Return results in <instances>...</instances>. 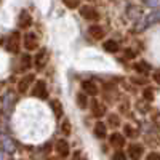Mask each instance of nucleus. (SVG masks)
<instances>
[{"label":"nucleus","instance_id":"obj_1","mask_svg":"<svg viewBox=\"0 0 160 160\" xmlns=\"http://www.w3.org/2000/svg\"><path fill=\"white\" fill-rule=\"evenodd\" d=\"M88 109H90V114L91 117H95L98 120H101L109 111V104L106 102L104 99H99V98H91L90 102H88Z\"/></svg>","mask_w":160,"mask_h":160},{"label":"nucleus","instance_id":"obj_2","mask_svg":"<svg viewBox=\"0 0 160 160\" xmlns=\"http://www.w3.org/2000/svg\"><path fill=\"white\" fill-rule=\"evenodd\" d=\"M29 95L35 99H40V101H47L48 99V85H47V80L40 78L32 83L31 90H29Z\"/></svg>","mask_w":160,"mask_h":160},{"label":"nucleus","instance_id":"obj_3","mask_svg":"<svg viewBox=\"0 0 160 160\" xmlns=\"http://www.w3.org/2000/svg\"><path fill=\"white\" fill-rule=\"evenodd\" d=\"M21 47L28 51V53H34L40 48V40L38 35L32 31H26V34L21 38Z\"/></svg>","mask_w":160,"mask_h":160},{"label":"nucleus","instance_id":"obj_4","mask_svg":"<svg viewBox=\"0 0 160 160\" xmlns=\"http://www.w3.org/2000/svg\"><path fill=\"white\" fill-rule=\"evenodd\" d=\"M32 68H34L32 53H28V51L21 53L16 59V72L18 74H28V72H31Z\"/></svg>","mask_w":160,"mask_h":160},{"label":"nucleus","instance_id":"obj_5","mask_svg":"<svg viewBox=\"0 0 160 160\" xmlns=\"http://www.w3.org/2000/svg\"><path fill=\"white\" fill-rule=\"evenodd\" d=\"M21 38H22V35L19 34V31L11 32L7 37V42H5L7 51L11 53V55H19V51H21Z\"/></svg>","mask_w":160,"mask_h":160},{"label":"nucleus","instance_id":"obj_6","mask_svg":"<svg viewBox=\"0 0 160 160\" xmlns=\"http://www.w3.org/2000/svg\"><path fill=\"white\" fill-rule=\"evenodd\" d=\"M50 61V55H48V50L45 47H40L35 55H32V62H34V68L37 71H43L47 68V64Z\"/></svg>","mask_w":160,"mask_h":160},{"label":"nucleus","instance_id":"obj_7","mask_svg":"<svg viewBox=\"0 0 160 160\" xmlns=\"http://www.w3.org/2000/svg\"><path fill=\"white\" fill-rule=\"evenodd\" d=\"M34 82H35V74H32V72L22 74L21 78L18 80V83H16V91L19 95H28Z\"/></svg>","mask_w":160,"mask_h":160},{"label":"nucleus","instance_id":"obj_8","mask_svg":"<svg viewBox=\"0 0 160 160\" xmlns=\"http://www.w3.org/2000/svg\"><path fill=\"white\" fill-rule=\"evenodd\" d=\"M108 142H109V146L114 149V151H117V149H123L125 146H127V138L122 135V131H117V130H114V131H109V135H108Z\"/></svg>","mask_w":160,"mask_h":160},{"label":"nucleus","instance_id":"obj_9","mask_svg":"<svg viewBox=\"0 0 160 160\" xmlns=\"http://www.w3.org/2000/svg\"><path fill=\"white\" fill-rule=\"evenodd\" d=\"M128 160H142L146 155V149L144 146L139 142H130L127 146V151H125Z\"/></svg>","mask_w":160,"mask_h":160},{"label":"nucleus","instance_id":"obj_10","mask_svg":"<svg viewBox=\"0 0 160 160\" xmlns=\"http://www.w3.org/2000/svg\"><path fill=\"white\" fill-rule=\"evenodd\" d=\"M78 13H80V16H82L85 21H88V22L99 21V11L95 7H91V5H80L78 7Z\"/></svg>","mask_w":160,"mask_h":160},{"label":"nucleus","instance_id":"obj_11","mask_svg":"<svg viewBox=\"0 0 160 160\" xmlns=\"http://www.w3.org/2000/svg\"><path fill=\"white\" fill-rule=\"evenodd\" d=\"M55 152H56V155H58L61 160H68V158L71 157V154H72L71 144L68 142V139H66V138L58 139V141L55 142Z\"/></svg>","mask_w":160,"mask_h":160},{"label":"nucleus","instance_id":"obj_12","mask_svg":"<svg viewBox=\"0 0 160 160\" xmlns=\"http://www.w3.org/2000/svg\"><path fill=\"white\" fill-rule=\"evenodd\" d=\"M80 87H82V91L88 98H96L99 95V85L95 82V80H91V78L82 80V85Z\"/></svg>","mask_w":160,"mask_h":160},{"label":"nucleus","instance_id":"obj_13","mask_svg":"<svg viewBox=\"0 0 160 160\" xmlns=\"http://www.w3.org/2000/svg\"><path fill=\"white\" fill-rule=\"evenodd\" d=\"M109 135V128L108 125H106V122H102V120H96L95 125H93V136H95L96 139L102 141L106 139Z\"/></svg>","mask_w":160,"mask_h":160},{"label":"nucleus","instance_id":"obj_14","mask_svg":"<svg viewBox=\"0 0 160 160\" xmlns=\"http://www.w3.org/2000/svg\"><path fill=\"white\" fill-rule=\"evenodd\" d=\"M32 22H34V19L31 16V13L28 10H22L18 16V29L19 31H29Z\"/></svg>","mask_w":160,"mask_h":160},{"label":"nucleus","instance_id":"obj_15","mask_svg":"<svg viewBox=\"0 0 160 160\" xmlns=\"http://www.w3.org/2000/svg\"><path fill=\"white\" fill-rule=\"evenodd\" d=\"M122 123H123V120H122V115L118 112H108L106 114V125H108V128H111L112 131L120 128Z\"/></svg>","mask_w":160,"mask_h":160},{"label":"nucleus","instance_id":"obj_16","mask_svg":"<svg viewBox=\"0 0 160 160\" xmlns=\"http://www.w3.org/2000/svg\"><path fill=\"white\" fill-rule=\"evenodd\" d=\"M88 35L93 40H96V42H101V40H104V37H106V31H104V28L101 24L93 22V24H90V28H88Z\"/></svg>","mask_w":160,"mask_h":160},{"label":"nucleus","instance_id":"obj_17","mask_svg":"<svg viewBox=\"0 0 160 160\" xmlns=\"http://www.w3.org/2000/svg\"><path fill=\"white\" fill-rule=\"evenodd\" d=\"M74 101H75V106L80 109V111H87L88 109V102H90V98L85 95L83 91H78V93H75V98H74Z\"/></svg>","mask_w":160,"mask_h":160},{"label":"nucleus","instance_id":"obj_18","mask_svg":"<svg viewBox=\"0 0 160 160\" xmlns=\"http://www.w3.org/2000/svg\"><path fill=\"white\" fill-rule=\"evenodd\" d=\"M122 135L125 138H130V139H138L139 138V131L131 123H122Z\"/></svg>","mask_w":160,"mask_h":160},{"label":"nucleus","instance_id":"obj_19","mask_svg":"<svg viewBox=\"0 0 160 160\" xmlns=\"http://www.w3.org/2000/svg\"><path fill=\"white\" fill-rule=\"evenodd\" d=\"M102 50H104L106 53L115 55V53H118V51H120V45H118L117 40L109 38V40H104V42H102Z\"/></svg>","mask_w":160,"mask_h":160},{"label":"nucleus","instance_id":"obj_20","mask_svg":"<svg viewBox=\"0 0 160 160\" xmlns=\"http://www.w3.org/2000/svg\"><path fill=\"white\" fill-rule=\"evenodd\" d=\"M50 108H51V111H53V115H55V118H62V115H64V108H62V104H61V101L59 99H51L50 101Z\"/></svg>","mask_w":160,"mask_h":160},{"label":"nucleus","instance_id":"obj_21","mask_svg":"<svg viewBox=\"0 0 160 160\" xmlns=\"http://www.w3.org/2000/svg\"><path fill=\"white\" fill-rule=\"evenodd\" d=\"M141 96H142V101H146V102H152V101L155 99V88L151 87V85L142 87Z\"/></svg>","mask_w":160,"mask_h":160},{"label":"nucleus","instance_id":"obj_22","mask_svg":"<svg viewBox=\"0 0 160 160\" xmlns=\"http://www.w3.org/2000/svg\"><path fill=\"white\" fill-rule=\"evenodd\" d=\"M59 131H61V135L66 136V138H69V136L72 135V123H71L69 118H62L61 127H59Z\"/></svg>","mask_w":160,"mask_h":160},{"label":"nucleus","instance_id":"obj_23","mask_svg":"<svg viewBox=\"0 0 160 160\" xmlns=\"http://www.w3.org/2000/svg\"><path fill=\"white\" fill-rule=\"evenodd\" d=\"M133 69H135L139 75H144V77L148 75V74H149V71H151V69H149V66L146 64V62H136L135 66H133Z\"/></svg>","mask_w":160,"mask_h":160},{"label":"nucleus","instance_id":"obj_24","mask_svg":"<svg viewBox=\"0 0 160 160\" xmlns=\"http://www.w3.org/2000/svg\"><path fill=\"white\" fill-rule=\"evenodd\" d=\"M130 82L133 85H138V87H146L149 83V80H148V77H144V75H138V77H131Z\"/></svg>","mask_w":160,"mask_h":160},{"label":"nucleus","instance_id":"obj_25","mask_svg":"<svg viewBox=\"0 0 160 160\" xmlns=\"http://www.w3.org/2000/svg\"><path fill=\"white\" fill-rule=\"evenodd\" d=\"M118 114L122 115V114H128L130 111H131V102L128 101V99H123L122 102H118Z\"/></svg>","mask_w":160,"mask_h":160},{"label":"nucleus","instance_id":"obj_26","mask_svg":"<svg viewBox=\"0 0 160 160\" xmlns=\"http://www.w3.org/2000/svg\"><path fill=\"white\" fill-rule=\"evenodd\" d=\"M61 2L69 10H78V7H80V0H61Z\"/></svg>","mask_w":160,"mask_h":160},{"label":"nucleus","instance_id":"obj_27","mask_svg":"<svg viewBox=\"0 0 160 160\" xmlns=\"http://www.w3.org/2000/svg\"><path fill=\"white\" fill-rule=\"evenodd\" d=\"M111 160H128V157H127L125 151L117 149V151H114V154L111 155Z\"/></svg>","mask_w":160,"mask_h":160},{"label":"nucleus","instance_id":"obj_28","mask_svg":"<svg viewBox=\"0 0 160 160\" xmlns=\"http://www.w3.org/2000/svg\"><path fill=\"white\" fill-rule=\"evenodd\" d=\"M144 160H160V152L152 151V152H149V154H146V155H144Z\"/></svg>","mask_w":160,"mask_h":160},{"label":"nucleus","instance_id":"obj_29","mask_svg":"<svg viewBox=\"0 0 160 160\" xmlns=\"http://www.w3.org/2000/svg\"><path fill=\"white\" fill-rule=\"evenodd\" d=\"M152 78L155 80L157 83H160V71L158 72H154V75H152Z\"/></svg>","mask_w":160,"mask_h":160},{"label":"nucleus","instance_id":"obj_30","mask_svg":"<svg viewBox=\"0 0 160 160\" xmlns=\"http://www.w3.org/2000/svg\"><path fill=\"white\" fill-rule=\"evenodd\" d=\"M125 56H127V58H135V53L130 51V50H125Z\"/></svg>","mask_w":160,"mask_h":160},{"label":"nucleus","instance_id":"obj_31","mask_svg":"<svg viewBox=\"0 0 160 160\" xmlns=\"http://www.w3.org/2000/svg\"><path fill=\"white\" fill-rule=\"evenodd\" d=\"M0 2H2V0H0Z\"/></svg>","mask_w":160,"mask_h":160}]
</instances>
